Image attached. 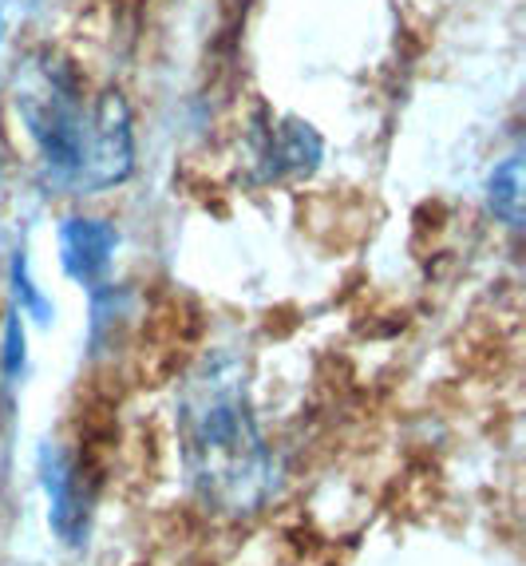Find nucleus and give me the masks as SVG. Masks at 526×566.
Wrapping results in <instances>:
<instances>
[{"label":"nucleus","mask_w":526,"mask_h":566,"mask_svg":"<svg viewBox=\"0 0 526 566\" xmlns=\"http://www.w3.org/2000/svg\"><path fill=\"white\" fill-rule=\"evenodd\" d=\"M320 155H325V143L309 123L293 119V115H270L265 123H254L250 159H254L262 182L305 179L317 170Z\"/></svg>","instance_id":"nucleus-5"},{"label":"nucleus","mask_w":526,"mask_h":566,"mask_svg":"<svg viewBox=\"0 0 526 566\" xmlns=\"http://www.w3.org/2000/svg\"><path fill=\"white\" fill-rule=\"evenodd\" d=\"M0 155H4V139H0Z\"/></svg>","instance_id":"nucleus-11"},{"label":"nucleus","mask_w":526,"mask_h":566,"mask_svg":"<svg viewBox=\"0 0 526 566\" xmlns=\"http://www.w3.org/2000/svg\"><path fill=\"white\" fill-rule=\"evenodd\" d=\"M487 210L503 227H523V155H507L487 179Z\"/></svg>","instance_id":"nucleus-7"},{"label":"nucleus","mask_w":526,"mask_h":566,"mask_svg":"<svg viewBox=\"0 0 526 566\" xmlns=\"http://www.w3.org/2000/svg\"><path fill=\"white\" fill-rule=\"evenodd\" d=\"M24 322H20V310L12 305L9 317H4V349H0V373H4V385H20L24 377Z\"/></svg>","instance_id":"nucleus-9"},{"label":"nucleus","mask_w":526,"mask_h":566,"mask_svg":"<svg viewBox=\"0 0 526 566\" xmlns=\"http://www.w3.org/2000/svg\"><path fill=\"white\" fill-rule=\"evenodd\" d=\"M179 455L194 495L225 520L262 511L273 491V455L250 400V368L214 349L187 373L175 400Z\"/></svg>","instance_id":"nucleus-1"},{"label":"nucleus","mask_w":526,"mask_h":566,"mask_svg":"<svg viewBox=\"0 0 526 566\" xmlns=\"http://www.w3.org/2000/svg\"><path fill=\"white\" fill-rule=\"evenodd\" d=\"M12 104L40 155L44 179L60 190H72L80 155H84L87 115L92 104L75 64L52 48H36L12 80Z\"/></svg>","instance_id":"nucleus-2"},{"label":"nucleus","mask_w":526,"mask_h":566,"mask_svg":"<svg viewBox=\"0 0 526 566\" xmlns=\"http://www.w3.org/2000/svg\"><path fill=\"white\" fill-rule=\"evenodd\" d=\"M115 250H119V230L107 218L72 214L60 222V265L75 285L84 290L107 285Z\"/></svg>","instance_id":"nucleus-6"},{"label":"nucleus","mask_w":526,"mask_h":566,"mask_svg":"<svg viewBox=\"0 0 526 566\" xmlns=\"http://www.w3.org/2000/svg\"><path fill=\"white\" fill-rule=\"evenodd\" d=\"M135 170V119L123 92H104L92 104L84 155L75 170L72 195H99L132 179Z\"/></svg>","instance_id":"nucleus-3"},{"label":"nucleus","mask_w":526,"mask_h":566,"mask_svg":"<svg viewBox=\"0 0 526 566\" xmlns=\"http://www.w3.org/2000/svg\"><path fill=\"white\" fill-rule=\"evenodd\" d=\"M40 483L48 495V523L60 535V543L80 547L92 523L95 475L87 472L84 455H75L64 444L40 448Z\"/></svg>","instance_id":"nucleus-4"},{"label":"nucleus","mask_w":526,"mask_h":566,"mask_svg":"<svg viewBox=\"0 0 526 566\" xmlns=\"http://www.w3.org/2000/svg\"><path fill=\"white\" fill-rule=\"evenodd\" d=\"M0 40H4V12H0Z\"/></svg>","instance_id":"nucleus-10"},{"label":"nucleus","mask_w":526,"mask_h":566,"mask_svg":"<svg viewBox=\"0 0 526 566\" xmlns=\"http://www.w3.org/2000/svg\"><path fill=\"white\" fill-rule=\"evenodd\" d=\"M12 293H17V310L29 313V317H36L40 325H48L52 317H56V305L48 302L44 293L32 285L29 258H24V250H17V258H12Z\"/></svg>","instance_id":"nucleus-8"}]
</instances>
